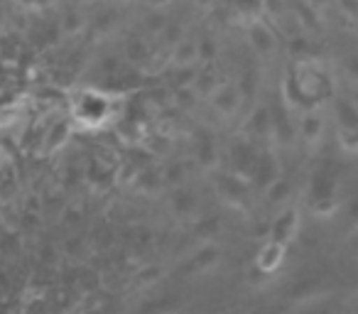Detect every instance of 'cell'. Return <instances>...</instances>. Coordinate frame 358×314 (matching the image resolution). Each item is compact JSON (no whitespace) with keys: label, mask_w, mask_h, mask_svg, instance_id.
Listing matches in <instances>:
<instances>
[{"label":"cell","mask_w":358,"mask_h":314,"mask_svg":"<svg viewBox=\"0 0 358 314\" xmlns=\"http://www.w3.org/2000/svg\"><path fill=\"white\" fill-rule=\"evenodd\" d=\"M336 118L341 130H358V106L353 101L338 99L336 101Z\"/></svg>","instance_id":"cell-1"},{"label":"cell","mask_w":358,"mask_h":314,"mask_svg":"<svg viewBox=\"0 0 358 314\" xmlns=\"http://www.w3.org/2000/svg\"><path fill=\"white\" fill-rule=\"evenodd\" d=\"M294 231H297V214L294 211H287L285 216H280L278 224H275V241H280V243H285V241H289L294 236Z\"/></svg>","instance_id":"cell-2"},{"label":"cell","mask_w":358,"mask_h":314,"mask_svg":"<svg viewBox=\"0 0 358 314\" xmlns=\"http://www.w3.org/2000/svg\"><path fill=\"white\" fill-rule=\"evenodd\" d=\"M282 253H285V245L280 241H273L268 248L263 250V258H260V268L263 270H275L278 263L282 260Z\"/></svg>","instance_id":"cell-3"},{"label":"cell","mask_w":358,"mask_h":314,"mask_svg":"<svg viewBox=\"0 0 358 314\" xmlns=\"http://www.w3.org/2000/svg\"><path fill=\"white\" fill-rule=\"evenodd\" d=\"M322 125L324 123L319 115H307V118H304L302 133H304V138H307V143H317L319 135H322Z\"/></svg>","instance_id":"cell-4"},{"label":"cell","mask_w":358,"mask_h":314,"mask_svg":"<svg viewBox=\"0 0 358 314\" xmlns=\"http://www.w3.org/2000/svg\"><path fill=\"white\" fill-rule=\"evenodd\" d=\"M346 234L353 236L358 234V199L351 204V209H348V224H346Z\"/></svg>","instance_id":"cell-5"},{"label":"cell","mask_w":358,"mask_h":314,"mask_svg":"<svg viewBox=\"0 0 358 314\" xmlns=\"http://www.w3.org/2000/svg\"><path fill=\"white\" fill-rule=\"evenodd\" d=\"M346 74L351 81H358V57H348L346 59Z\"/></svg>","instance_id":"cell-6"},{"label":"cell","mask_w":358,"mask_h":314,"mask_svg":"<svg viewBox=\"0 0 358 314\" xmlns=\"http://www.w3.org/2000/svg\"><path fill=\"white\" fill-rule=\"evenodd\" d=\"M309 3H312V6H324L327 0H309Z\"/></svg>","instance_id":"cell-7"},{"label":"cell","mask_w":358,"mask_h":314,"mask_svg":"<svg viewBox=\"0 0 358 314\" xmlns=\"http://www.w3.org/2000/svg\"><path fill=\"white\" fill-rule=\"evenodd\" d=\"M351 101H353V104H356V106H358V94H356V96H353V99H351Z\"/></svg>","instance_id":"cell-8"}]
</instances>
